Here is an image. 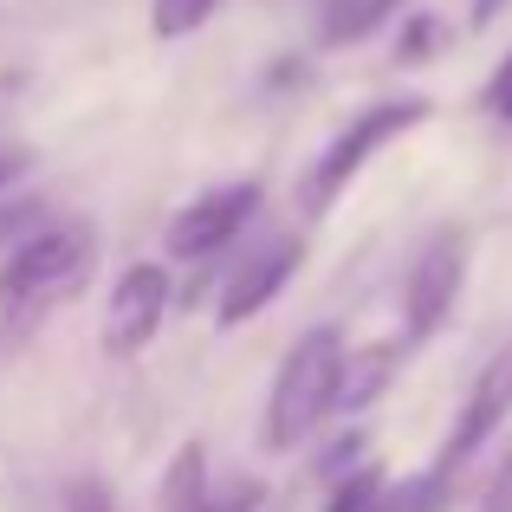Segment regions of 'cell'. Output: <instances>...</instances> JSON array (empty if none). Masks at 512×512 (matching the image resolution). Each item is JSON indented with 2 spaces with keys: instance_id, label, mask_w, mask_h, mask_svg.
I'll list each match as a JSON object with an SVG mask.
<instances>
[{
  "instance_id": "11",
  "label": "cell",
  "mask_w": 512,
  "mask_h": 512,
  "mask_svg": "<svg viewBox=\"0 0 512 512\" xmlns=\"http://www.w3.org/2000/svg\"><path fill=\"white\" fill-rule=\"evenodd\" d=\"M221 13V0H150V33L156 39H188L195 26H208Z\"/></svg>"
},
{
  "instance_id": "20",
  "label": "cell",
  "mask_w": 512,
  "mask_h": 512,
  "mask_svg": "<svg viewBox=\"0 0 512 512\" xmlns=\"http://www.w3.org/2000/svg\"><path fill=\"white\" fill-rule=\"evenodd\" d=\"M376 512H389V493H383V500H376Z\"/></svg>"
},
{
  "instance_id": "5",
  "label": "cell",
  "mask_w": 512,
  "mask_h": 512,
  "mask_svg": "<svg viewBox=\"0 0 512 512\" xmlns=\"http://www.w3.org/2000/svg\"><path fill=\"white\" fill-rule=\"evenodd\" d=\"M260 195H266V188L253 182V175H247V182H227V188H208V195H195L169 221L163 247L175 253V260H208V253L234 247V240L247 234V221L260 214Z\"/></svg>"
},
{
  "instance_id": "13",
  "label": "cell",
  "mask_w": 512,
  "mask_h": 512,
  "mask_svg": "<svg viewBox=\"0 0 512 512\" xmlns=\"http://www.w3.org/2000/svg\"><path fill=\"white\" fill-rule=\"evenodd\" d=\"M59 512H117L111 480H98V474H72V480H65V493H59Z\"/></svg>"
},
{
  "instance_id": "15",
  "label": "cell",
  "mask_w": 512,
  "mask_h": 512,
  "mask_svg": "<svg viewBox=\"0 0 512 512\" xmlns=\"http://www.w3.org/2000/svg\"><path fill=\"white\" fill-rule=\"evenodd\" d=\"M480 111L493 117L500 130H512V52L500 65H493V78H487V91H480Z\"/></svg>"
},
{
  "instance_id": "8",
  "label": "cell",
  "mask_w": 512,
  "mask_h": 512,
  "mask_svg": "<svg viewBox=\"0 0 512 512\" xmlns=\"http://www.w3.org/2000/svg\"><path fill=\"white\" fill-rule=\"evenodd\" d=\"M299 266H305V240L299 234H273L266 247H253L247 260L227 273L221 299H214V325H221V331H240L247 318H260L266 305L292 286V273H299Z\"/></svg>"
},
{
  "instance_id": "7",
  "label": "cell",
  "mask_w": 512,
  "mask_h": 512,
  "mask_svg": "<svg viewBox=\"0 0 512 512\" xmlns=\"http://www.w3.org/2000/svg\"><path fill=\"white\" fill-rule=\"evenodd\" d=\"M169 299H175V286L156 260L124 266L117 286H111V305H104V350H111V357H143L150 338L163 331V318H169Z\"/></svg>"
},
{
  "instance_id": "6",
  "label": "cell",
  "mask_w": 512,
  "mask_h": 512,
  "mask_svg": "<svg viewBox=\"0 0 512 512\" xmlns=\"http://www.w3.org/2000/svg\"><path fill=\"white\" fill-rule=\"evenodd\" d=\"M506 415H512V344L493 350L487 370L474 376V389L461 396V415H454L448 441H441V454H435V474H441V480H461V467L474 461L480 448H487L493 428H500Z\"/></svg>"
},
{
  "instance_id": "18",
  "label": "cell",
  "mask_w": 512,
  "mask_h": 512,
  "mask_svg": "<svg viewBox=\"0 0 512 512\" xmlns=\"http://www.w3.org/2000/svg\"><path fill=\"white\" fill-rule=\"evenodd\" d=\"M480 512H512V454L500 461V474L487 480V493H480Z\"/></svg>"
},
{
  "instance_id": "16",
  "label": "cell",
  "mask_w": 512,
  "mask_h": 512,
  "mask_svg": "<svg viewBox=\"0 0 512 512\" xmlns=\"http://www.w3.org/2000/svg\"><path fill=\"white\" fill-rule=\"evenodd\" d=\"M260 500H266V487H260V480H227V487H214L208 512H253Z\"/></svg>"
},
{
  "instance_id": "2",
  "label": "cell",
  "mask_w": 512,
  "mask_h": 512,
  "mask_svg": "<svg viewBox=\"0 0 512 512\" xmlns=\"http://www.w3.org/2000/svg\"><path fill=\"white\" fill-rule=\"evenodd\" d=\"M344 370H350L344 331L338 325L305 331V338L286 350V363H279V376H273V396H266V422H260L266 448L292 454L299 441H312L318 422H325L344 396Z\"/></svg>"
},
{
  "instance_id": "12",
  "label": "cell",
  "mask_w": 512,
  "mask_h": 512,
  "mask_svg": "<svg viewBox=\"0 0 512 512\" xmlns=\"http://www.w3.org/2000/svg\"><path fill=\"white\" fill-rule=\"evenodd\" d=\"M383 467H350V474L331 487V500L325 512H376V500H383Z\"/></svg>"
},
{
  "instance_id": "9",
  "label": "cell",
  "mask_w": 512,
  "mask_h": 512,
  "mask_svg": "<svg viewBox=\"0 0 512 512\" xmlns=\"http://www.w3.org/2000/svg\"><path fill=\"white\" fill-rule=\"evenodd\" d=\"M214 500V480H208V448L201 441H182L163 474V487H156V512H208Z\"/></svg>"
},
{
  "instance_id": "10",
  "label": "cell",
  "mask_w": 512,
  "mask_h": 512,
  "mask_svg": "<svg viewBox=\"0 0 512 512\" xmlns=\"http://www.w3.org/2000/svg\"><path fill=\"white\" fill-rule=\"evenodd\" d=\"M396 7L402 0H325V13H318V46H357V39H370Z\"/></svg>"
},
{
  "instance_id": "3",
  "label": "cell",
  "mask_w": 512,
  "mask_h": 512,
  "mask_svg": "<svg viewBox=\"0 0 512 512\" xmlns=\"http://www.w3.org/2000/svg\"><path fill=\"white\" fill-rule=\"evenodd\" d=\"M428 117H435V104H428V98H376L370 111H357V117L338 130V137L318 150V163L305 169L299 208H305V214H331V208H338V195L357 182V169L370 163V156H383L396 137L422 130Z\"/></svg>"
},
{
  "instance_id": "4",
  "label": "cell",
  "mask_w": 512,
  "mask_h": 512,
  "mask_svg": "<svg viewBox=\"0 0 512 512\" xmlns=\"http://www.w3.org/2000/svg\"><path fill=\"white\" fill-rule=\"evenodd\" d=\"M467 253H474V234L461 221H441L435 234L415 247L409 273H402V338L428 344L441 325H448L454 299L467 286Z\"/></svg>"
},
{
  "instance_id": "1",
  "label": "cell",
  "mask_w": 512,
  "mask_h": 512,
  "mask_svg": "<svg viewBox=\"0 0 512 512\" xmlns=\"http://www.w3.org/2000/svg\"><path fill=\"white\" fill-rule=\"evenodd\" d=\"M98 273V234L91 221H46L13 240L0 260V370L39 338L59 305H72Z\"/></svg>"
},
{
  "instance_id": "14",
  "label": "cell",
  "mask_w": 512,
  "mask_h": 512,
  "mask_svg": "<svg viewBox=\"0 0 512 512\" xmlns=\"http://www.w3.org/2000/svg\"><path fill=\"white\" fill-rule=\"evenodd\" d=\"M441 39H448V26H441L435 13H415V20L402 26V46H396V59H402V65H415V59H435V52H441Z\"/></svg>"
},
{
  "instance_id": "17",
  "label": "cell",
  "mask_w": 512,
  "mask_h": 512,
  "mask_svg": "<svg viewBox=\"0 0 512 512\" xmlns=\"http://www.w3.org/2000/svg\"><path fill=\"white\" fill-rule=\"evenodd\" d=\"M33 221H39V201H13V208H0V240H20V234H33Z\"/></svg>"
},
{
  "instance_id": "19",
  "label": "cell",
  "mask_w": 512,
  "mask_h": 512,
  "mask_svg": "<svg viewBox=\"0 0 512 512\" xmlns=\"http://www.w3.org/2000/svg\"><path fill=\"white\" fill-rule=\"evenodd\" d=\"M26 169H33V156H26V150H0V195H7Z\"/></svg>"
}]
</instances>
